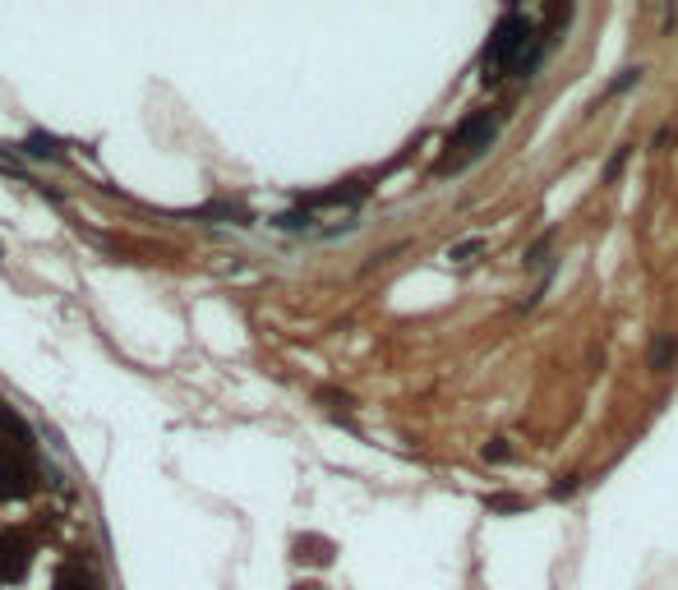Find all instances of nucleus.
<instances>
[{"label":"nucleus","mask_w":678,"mask_h":590,"mask_svg":"<svg viewBox=\"0 0 678 590\" xmlns=\"http://www.w3.org/2000/svg\"><path fill=\"white\" fill-rule=\"evenodd\" d=\"M531 37H536V24L526 19L521 10H508V15L494 24V33H489V42H485V51H480V79H485V84H489V79H503L512 65H521Z\"/></svg>","instance_id":"nucleus-1"},{"label":"nucleus","mask_w":678,"mask_h":590,"mask_svg":"<svg viewBox=\"0 0 678 590\" xmlns=\"http://www.w3.org/2000/svg\"><path fill=\"white\" fill-rule=\"evenodd\" d=\"M494 138H498V116H494V111H471L457 129H452V138H447V158L438 162V171H457V167L476 162Z\"/></svg>","instance_id":"nucleus-2"},{"label":"nucleus","mask_w":678,"mask_h":590,"mask_svg":"<svg viewBox=\"0 0 678 590\" xmlns=\"http://www.w3.org/2000/svg\"><path fill=\"white\" fill-rule=\"evenodd\" d=\"M33 489V480H28V466L15 457V453H5L0 448V498L5 503H15V498H24Z\"/></svg>","instance_id":"nucleus-3"},{"label":"nucleus","mask_w":678,"mask_h":590,"mask_svg":"<svg viewBox=\"0 0 678 590\" xmlns=\"http://www.w3.org/2000/svg\"><path fill=\"white\" fill-rule=\"evenodd\" d=\"M28 572V544L24 535H0V581H19Z\"/></svg>","instance_id":"nucleus-4"},{"label":"nucleus","mask_w":678,"mask_h":590,"mask_svg":"<svg viewBox=\"0 0 678 590\" xmlns=\"http://www.w3.org/2000/svg\"><path fill=\"white\" fill-rule=\"evenodd\" d=\"M673 360H678V341H673V332H660L655 346H651V369L655 374H669Z\"/></svg>","instance_id":"nucleus-5"},{"label":"nucleus","mask_w":678,"mask_h":590,"mask_svg":"<svg viewBox=\"0 0 678 590\" xmlns=\"http://www.w3.org/2000/svg\"><path fill=\"white\" fill-rule=\"evenodd\" d=\"M24 153L28 158H60V148L51 134H33V138H24Z\"/></svg>","instance_id":"nucleus-6"},{"label":"nucleus","mask_w":678,"mask_h":590,"mask_svg":"<svg viewBox=\"0 0 678 590\" xmlns=\"http://www.w3.org/2000/svg\"><path fill=\"white\" fill-rule=\"evenodd\" d=\"M56 590H98V585H93V576H88V572L69 567V572H60V576H56Z\"/></svg>","instance_id":"nucleus-7"},{"label":"nucleus","mask_w":678,"mask_h":590,"mask_svg":"<svg viewBox=\"0 0 678 590\" xmlns=\"http://www.w3.org/2000/svg\"><path fill=\"white\" fill-rule=\"evenodd\" d=\"M526 507V498H517V493H494L489 498V512H521Z\"/></svg>","instance_id":"nucleus-8"},{"label":"nucleus","mask_w":678,"mask_h":590,"mask_svg":"<svg viewBox=\"0 0 678 590\" xmlns=\"http://www.w3.org/2000/svg\"><path fill=\"white\" fill-rule=\"evenodd\" d=\"M637 79H642V65H628V69H619V79H614L610 88H614V93H623V88H632Z\"/></svg>","instance_id":"nucleus-9"},{"label":"nucleus","mask_w":678,"mask_h":590,"mask_svg":"<svg viewBox=\"0 0 678 590\" xmlns=\"http://www.w3.org/2000/svg\"><path fill=\"white\" fill-rule=\"evenodd\" d=\"M272 227H291V231H300V227H310V217H305V212H282V217H272Z\"/></svg>","instance_id":"nucleus-10"},{"label":"nucleus","mask_w":678,"mask_h":590,"mask_svg":"<svg viewBox=\"0 0 678 590\" xmlns=\"http://www.w3.org/2000/svg\"><path fill=\"white\" fill-rule=\"evenodd\" d=\"M485 457H489V462H508V457H512V448H508L503 438H494L489 448H485Z\"/></svg>","instance_id":"nucleus-11"},{"label":"nucleus","mask_w":678,"mask_h":590,"mask_svg":"<svg viewBox=\"0 0 678 590\" xmlns=\"http://www.w3.org/2000/svg\"><path fill=\"white\" fill-rule=\"evenodd\" d=\"M550 493H554V498H572V493H577V475H568V480H559V484H554Z\"/></svg>","instance_id":"nucleus-12"},{"label":"nucleus","mask_w":678,"mask_h":590,"mask_svg":"<svg viewBox=\"0 0 678 590\" xmlns=\"http://www.w3.org/2000/svg\"><path fill=\"white\" fill-rule=\"evenodd\" d=\"M476 249H480V240H467V245H457V249H452L447 259H457V263H467V259H471Z\"/></svg>","instance_id":"nucleus-13"},{"label":"nucleus","mask_w":678,"mask_h":590,"mask_svg":"<svg viewBox=\"0 0 678 590\" xmlns=\"http://www.w3.org/2000/svg\"><path fill=\"white\" fill-rule=\"evenodd\" d=\"M295 590H319V585H295Z\"/></svg>","instance_id":"nucleus-14"}]
</instances>
